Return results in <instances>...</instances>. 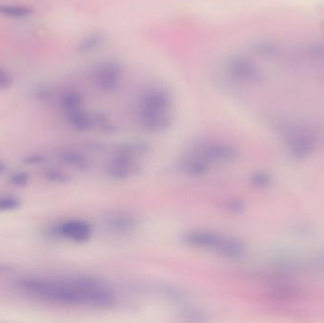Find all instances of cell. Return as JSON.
Returning a JSON list of instances; mask_svg holds the SVG:
<instances>
[{
	"label": "cell",
	"instance_id": "cell-2",
	"mask_svg": "<svg viewBox=\"0 0 324 323\" xmlns=\"http://www.w3.org/2000/svg\"><path fill=\"white\" fill-rule=\"evenodd\" d=\"M184 240L192 247L213 250L228 258H237L243 253L242 245L235 239L210 231L193 230L188 232L184 237Z\"/></svg>",
	"mask_w": 324,
	"mask_h": 323
},
{
	"label": "cell",
	"instance_id": "cell-6",
	"mask_svg": "<svg viewBox=\"0 0 324 323\" xmlns=\"http://www.w3.org/2000/svg\"><path fill=\"white\" fill-rule=\"evenodd\" d=\"M34 14V10L28 6L12 5V4H0V15L21 19L27 18Z\"/></svg>",
	"mask_w": 324,
	"mask_h": 323
},
{
	"label": "cell",
	"instance_id": "cell-10",
	"mask_svg": "<svg viewBox=\"0 0 324 323\" xmlns=\"http://www.w3.org/2000/svg\"><path fill=\"white\" fill-rule=\"evenodd\" d=\"M13 82L12 75L5 70L0 68V90H5L11 87Z\"/></svg>",
	"mask_w": 324,
	"mask_h": 323
},
{
	"label": "cell",
	"instance_id": "cell-11",
	"mask_svg": "<svg viewBox=\"0 0 324 323\" xmlns=\"http://www.w3.org/2000/svg\"><path fill=\"white\" fill-rule=\"evenodd\" d=\"M10 181H11L12 185L19 187L25 186L29 181V175L26 173H22V172L15 173L11 176Z\"/></svg>",
	"mask_w": 324,
	"mask_h": 323
},
{
	"label": "cell",
	"instance_id": "cell-13",
	"mask_svg": "<svg viewBox=\"0 0 324 323\" xmlns=\"http://www.w3.org/2000/svg\"><path fill=\"white\" fill-rule=\"evenodd\" d=\"M6 169V165L2 162H0V174H3Z\"/></svg>",
	"mask_w": 324,
	"mask_h": 323
},
{
	"label": "cell",
	"instance_id": "cell-1",
	"mask_svg": "<svg viewBox=\"0 0 324 323\" xmlns=\"http://www.w3.org/2000/svg\"><path fill=\"white\" fill-rule=\"evenodd\" d=\"M26 293L63 305H87L108 308L114 295L107 286L89 278H71L60 281H47L26 278L17 283Z\"/></svg>",
	"mask_w": 324,
	"mask_h": 323
},
{
	"label": "cell",
	"instance_id": "cell-9",
	"mask_svg": "<svg viewBox=\"0 0 324 323\" xmlns=\"http://www.w3.org/2000/svg\"><path fill=\"white\" fill-rule=\"evenodd\" d=\"M48 181L53 183H63L68 180V176L56 170H48L45 174Z\"/></svg>",
	"mask_w": 324,
	"mask_h": 323
},
{
	"label": "cell",
	"instance_id": "cell-4",
	"mask_svg": "<svg viewBox=\"0 0 324 323\" xmlns=\"http://www.w3.org/2000/svg\"><path fill=\"white\" fill-rule=\"evenodd\" d=\"M57 232L61 236L77 243H83L89 240L92 234L90 226L79 220H71L62 223L57 227Z\"/></svg>",
	"mask_w": 324,
	"mask_h": 323
},
{
	"label": "cell",
	"instance_id": "cell-5",
	"mask_svg": "<svg viewBox=\"0 0 324 323\" xmlns=\"http://www.w3.org/2000/svg\"><path fill=\"white\" fill-rule=\"evenodd\" d=\"M104 223L106 227L113 232H126L133 229L136 226V221L131 216L118 212L108 215Z\"/></svg>",
	"mask_w": 324,
	"mask_h": 323
},
{
	"label": "cell",
	"instance_id": "cell-3",
	"mask_svg": "<svg viewBox=\"0 0 324 323\" xmlns=\"http://www.w3.org/2000/svg\"><path fill=\"white\" fill-rule=\"evenodd\" d=\"M196 153L209 166L212 164H226L231 162L236 156L234 149L222 143L204 145Z\"/></svg>",
	"mask_w": 324,
	"mask_h": 323
},
{
	"label": "cell",
	"instance_id": "cell-12",
	"mask_svg": "<svg viewBox=\"0 0 324 323\" xmlns=\"http://www.w3.org/2000/svg\"><path fill=\"white\" fill-rule=\"evenodd\" d=\"M46 161L45 157L43 156H40V155H32V156H28L26 157L23 162H24L26 165H39L41 163Z\"/></svg>",
	"mask_w": 324,
	"mask_h": 323
},
{
	"label": "cell",
	"instance_id": "cell-7",
	"mask_svg": "<svg viewBox=\"0 0 324 323\" xmlns=\"http://www.w3.org/2000/svg\"><path fill=\"white\" fill-rule=\"evenodd\" d=\"M59 159L61 162H64L65 164L79 170L86 169L88 165L87 161L84 156H82L77 152H73L70 150L61 151L59 153Z\"/></svg>",
	"mask_w": 324,
	"mask_h": 323
},
{
	"label": "cell",
	"instance_id": "cell-8",
	"mask_svg": "<svg viewBox=\"0 0 324 323\" xmlns=\"http://www.w3.org/2000/svg\"><path fill=\"white\" fill-rule=\"evenodd\" d=\"M21 206L20 200L12 196L0 197V212L17 210Z\"/></svg>",
	"mask_w": 324,
	"mask_h": 323
}]
</instances>
